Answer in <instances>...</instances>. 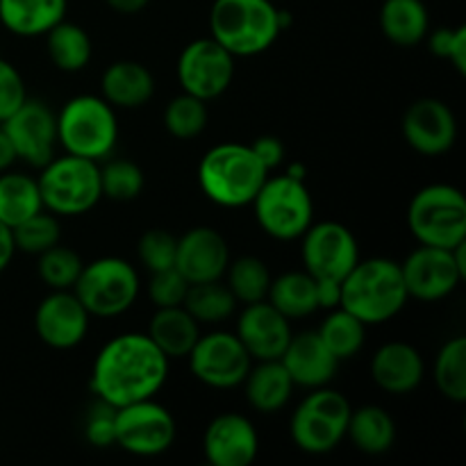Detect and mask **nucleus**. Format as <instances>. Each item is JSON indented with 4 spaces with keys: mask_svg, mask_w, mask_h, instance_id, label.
Wrapping results in <instances>:
<instances>
[{
    "mask_svg": "<svg viewBox=\"0 0 466 466\" xmlns=\"http://www.w3.org/2000/svg\"><path fill=\"white\" fill-rule=\"evenodd\" d=\"M168 378V358L146 332H123L98 350L89 385L112 408L153 399Z\"/></svg>",
    "mask_w": 466,
    "mask_h": 466,
    "instance_id": "nucleus-1",
    "label": "nucleus"
},
{
    "mask_svg": "<svg viewBox=\"0 0 466 466\" xmlns=\"http://www.w3.org/2000/svg\"><path fill=\"white\" fill-rule=\"evenodd\" d=\"M408 300L400 264L390 258L360 259L341 280L339 308L355 314L364 326L391 321Z\"/></svg>",
    "mask_w": 466,
    "mask_h": 466,
    "instance_id": "nucleus-2",
    "label": "nucleus"
},
{
    "mask_svg": "<svg viewBox=\"0 0 466 466\" xmlns=\"http://www.w3.org/2000/svg\"><path fill=\"white\" fill-rule=\"evenodd\" d=\"M267 177V167L253 148L237 141L212 146L198 162L200 191L218 208L235 209L250 205Z\"/></svg>",
    "mask_w": 466,
    "mask_h": 466,
    "instance_id": "nucleus-3",
    "label": "nucleus"
},
{
    "mask_svg": "<svg viewBox=\"0 0 466 466\" xmlns=\"http://www.w3.org/2000/svg\"><path fill=\"white\" fill-rule=\"evenodd\" d=\"M209 32L232 57H255L267 53L282 30L271 0H214Z\"/></svg>",
    "mask_w": 466,
    "mask_h": 466,
    "instance_id": "nucleus-4",
    "label": "nucleus"
},
{
    "mask_svg": "<svg viewBox=\"0 0 466 466\" xmlns=\"http://www.w3.org/2000/svg\"><path fill=\"white\" fill-rule=\"evenodd\" d=\"M57 144L68 155L94 162L112 157L118 144L116 109L94 94L66 100L57 114Z\"/></svg>",
    "mask_w": 466,
    "mask_h": 466,
    "instance_id": "nucleus-5",
    "label": "nucleus"
},
{
    "mask_svg": "<svg viewBox=\"0 0 466 466\" xmlns=\"http://www.w3.org/2000/svg\"><path fill=\"white\" fill-rule=\"evenodd\" d=\"M36 182L44 208L55 217H82L103 198L100 162L77 155L66 153L64 157L50 159L46 167H41Z\"/></svg>",
    "mask_w": 466,
    "mask_h": 466,
    "instance_id": "nucleus-6",
    "label": "nucleus"
},
{
    "mask_svg": "<svg viewBox=\"0 0 466 466\" xmlns=\"http://www.w3.org/2000/svg\"><path fill=\"white\" fill-rule=\"evenodd\" d=\"M408 228L421 246L449 248L466 241V200L453 185H428L412 196Z\"/></svg>",
    "mask_w": 466,
    "mask_h": 466,
    "instance_id": "nucleus-7",
    "label": "nucleus"
},
{
    "mask_svg": "<svg viewBox=\"0 0 466 466\" xmlns=\"http://www.w3.org/2000/svg\"><path fill=\"white\" fill-rule=\"evenodd\" d=\"M255 221L264 235L278 241H294L314 223V203L305 180L268 176L253 198Z\"/></svg>",
    "mask_w": 466,
    "mask_h": 466,
    "instance_id": "nucleus-8",
    "label": "nucleus"
},
{
    "mask_svg": "<svg viewBox=\"0 0 466 466\" xmlns=\"http://www.w3.org/2000/svg\"><path fill=\"white\" fill-rule=\"evenodd\" d=\"M350 410L341 391L328 390V385L317 387L291 414V441L308 455L332 453L346 440Z\"/></svg>",
    "mask_w": 466,
    "mask_h": 466,
    "instance_id": "nucleus-9",
    "label": "nucleus"
},
{
    "mask_svg": "<svg viewBox=\"0 0 466 466\" xmlns=\"http://www.w3.org/2000/svg\"><path fill=\"white\" fill-rule=\"evenodd\" d=\"M73 294L91 317H121L139 296V273L127 259L98 258L82 267Z\"/></svg>",
    "mask_w": 466,
    "mask_h": 466,
    "instance_id": "nucleus-10",
    "label": "nucleus"
},
{
    "mask_svg": "<svg viewBox=\"0 0 466 466\" xmlns=\"http://www.w3.org/2000/svg\"><path fill=\"white\" fill-rule=\"evenodd\" d=\"M464 253L466 241L453 250L419 244V248L412 250L400 264L410 299L435 303L453 294L466 278Z\"/></svg>",
    "mask_w": 466,
    "mask_h": 466,
    "instance_id": "nucleus-11",
    "label": "nucleus"
},
{
    "mask_svg": "<svg viewBox=\"0 0 466 466\" xmlns=\"http://www.w3.org/2000/svg\"><path fill=\"white\" fill-rule=\"evenodd\" d=\"M177 437L176 417L153 399L116 408V446L137 458L167 453Z\"/></svg>",
    "mask_w": 466,
    "mask_h": 466,
    "instance_id": "nucleus-12",
    "label": "nucleus"
},
{
    "mask_svg": "<svg viewBox=\"0 0 466 466\" xmlns=\"http://www.w3.org/2000/svg\"><path fill=\"white\" fill-rule=\"evenodd\" d=\"M187 358L196 380L212 390L239 387L253 367V358L244 349L239 337L228 330L200 335Z\"/></svg>",
    "mask_w": 466,
    "mask_h": 466,
    "instance_id": "nucleus-13",
    "label": "nucleus"
},
{
    "mask_svg": "<svg viewBox=\"0 0 466 466\" xmlns=\"http://www.w3.org/2000/svg\"><path fill=\"white\" fill-rule=\"evenodd\" d=\"M176 71L185 94L209 103L230 89L235 80V57L212 36H205L182 48Z\"/></svg>",
    "mask_w": 466,
    "mask_h": 466,
    "instance_id": "nucleus-14",
    "label": "nucleus"
},
{
    "mask_svg": "<svg viewBox=\"0 0 466 466\" xmlns=\"http://www.w3.org/2000/svg\"><path fill=\"white\" fill-rule=\"evenodd\" d=\"M305 271L317 280L341 282L360 262V244L339 221L312 223L300 237Z\"/></svg>",
    "mask_w": 466,
    "mask_h": 466,
    "instance_id": "nucleus-15",
    "label": "nucleus"
},
{
    "mask_svg": "<svg viewBox=\"0 0 466 466\" xmlns=\"http://www.w3.org/2000/svg\"><path fill=\"white\" fill-rule=\"evenodd\" d=\"M5 135L12 141L16 159L41 168L55 157L57 148V114L41 100L27 96L25 103L0 123Z\"/></svg>",
    "mask_w": 466,
    "mask_h": 466,
    "instance_id": "nucleus-16",
    "label": "nucleus"
},
{
    "mask_svg": "<svg viewBox=\"0 0 466 466\" xmlns=\"http://www.w3.org/2000/svg\"><path fill=\"white\" fill-rule=\"evenodd\" d=\"M91 314L77 300L73 289H50L36 305L35 330L48 349L71 350L85 341Z\"/></svg>",
    "mask_w": 466,
    "mask_h": 466,
    "instance_id": "nucleus-17",
    "label": "nucleus"
},
{
    "mask_svg": "<svg viewBox=\"0 0 466 466\" xmlns=\"http://www.w3.org/2000/svg\"><path fill=\"white\" fill-rule=\"evenodd\" d=\"M403 137L410 148L426 157L449 153L458 139L453 109L440 98L414 100L403 114Z\"/></svg>",
    "mask_w": 466,
    "mask_h": 466,
    "instance_id": "nucleus-18",
    "label": "nucleus"
},
{
    "mask_svg": "<svg viewBox=\"0 0 466 466\" xmlns=\"http://www.w3.org/2000/svg\"><path fill=\"white\" fill-rule=\"evenodd\" d=\"M259 453L253 421L239 412H223L208 423L203 455L212 466H250Z\"/></svg>",
    "mask_w": 466,
    "mask_h": 466,
    "instance_id": "nucleus-19",
    "label": "nucleus"
},
{
    "mask_svg": "<svg viewBox=\"0 0 466 466\" xmlns=\"http://www.w3.org/2000/svg\"><path fill=\"white\" fill-rule=\"evenodd\" d=\"M230 264V248L226 237L209 226H198L177 237L176 268L194 282L221 280Z\"/></svg>",
    "mask_w": 466,
    "mask_h": 466,
    "instance_id": "nucleus-20",
    "label": "nucleus"
},
{
    "mask_svg": "<svg viewBox=\"0 0 466 466\" xmlns=\"http://www.w3.org/2000/svg\"><path fill=\"white\" fill-rule=\"evenodd\" d=\"M235 335L258 362L264 360H280L291 339L289 319L278 312L268 300L248 303L239 314Z\"/></svg>",
    "mask_w": 466,
    "mask_h": 466,
    "instance_id": "nucleus-21",
    "label": "nucleus"
},
{
    "mask_svg": "<svg viewBox=\"0 0 466 466\" xmlns=\"http://www.w3.org/2000/svg\"><path fill=\"white\" fill-rule=\"evenodd\" d=\"M280 362L285 364L296 387L317 390L326 387L339 369V360L328 350L319 332H299L291 335Z\"/></svg>",
    "mask_w": 466,
    "mask_h": 466,
    "instance_id": "nucleus-22",
    "label": "nucleus"
},
{
    "mask_svg": "<svg viewBox=\"0 0 466 466\" xmlns=\"http://www.w3.org/2000/svg\"><path fill=\"white\" fill-rule=\"evenodd\" d=\"M426 362L421 353L408 341L382 344L371 358V378L387 394H410L421 385Z\"/></svg>",
    "mask_w": 466,
    "mask_h": 466,
    "instance_id": "nucleus-23",
    "label": "nucleus"
},
{
    "mask_svg": "<svg viewBox=\"0 0 466 466\" xmlns=\"http://www.w3.org/2000/svg\"><path fill=\"white\" fill-rule=\"evenodd\" d=\"M100 94L114 109L144 107L155 96V77L146 64L118 59L105 68L100 77Z\"/></svg>",
    "mask_w": 466,
    "mask_h": 466,
    "instance_id": "nucleus-24",
    "label": "nucleus"
},
{
    "mask_svg": "<svg viewBox=\"0 0 466 466\" xmlns=\"http://www.w3.org/2000/svg\"><path fill=\"white\" fill-rule=\"evenodd\" d=\"M241 385H244L250 408L262 414L280 412L296 390L294 380L280 360H264L258 367H250Z\"/></svg>",
    "mask_w": 466,
    "mask_h": 466,
    "instance_id": "nucleus-25",
    "label": "nucleus"
},
{
    "mask_svg": "<svg viewBox=\"0 0 466 466\" xmlns=\"http://www.w3.org/2000/svg\"><path fill=\"white\" fill-rule=\"evenodd\" d=\"M68 0H0V23L16 36H44L66 18Z\"/></svg>",
    "mask_w": 466,
    "mask_h": 466,
    "instance_id": "nucleus-26",
    "label": "nucleus"
},
{
    "mask_svg": "<svg viewBox=\"0 0 466 466\" xmlns=\"http://www.w3.org/2000/svg\"><path fill=\"white\" fill-rule=\"evenodd\" d=\"M200 323L187 312L182 305L176 308H157L150 317L148 332L153 344L167 355L168 360L187 358L200 337Z\"/></svg>",
    "mask_w": 466,
    "mask_h": 466,
    "instance_id": "nucleus-27",
    "label": "nucleus"
},
{
    "mask_svg": "<svg viewBox=\"0 0 466 466\" xmlns=\"http://www.w3.org/2000/svg\"><path fill=\"white\" fill-rule=\"evenodd\" d=\"M346 437L362 453L385 455L394 449L396 423L380 405H362L358 410H350Z\"/></svg>",
    "mask_w": 466,
    "mask_h": 466,
    "instance_id": "nucleus-28",
    "label": "nucleus"
},
{
    "mask_svg": "<svg viewBox=\"0 0 466 466\" xmlns=\"http://www.w3.org/2000/svg\"><path fill=\"white\" fill-rule=\"evenodd\" d=\"M380 30L391 44L417 46L431 30V16L423 0H385L380 7Z\"/></svg>",
    "mask_w": 466,
    "mask_h": 466,
    "instance_id": "nucleus-29",
    "label": "nucleus"
},
{
    "mask_svg": "<svg viewBox=\"0 0 466 466\" xmlns=\"http://www.w3.org/2000/svg\"><path fill=\"white\" fill-rule=\"evenodd\" d=\"M46 50H48V57L59 71L64 73H77L82 68H86V64L91 62V53H94V46H91L89 32L82 25L71 21H59L57 25L50 27L46 32Z\"/></svg>",
    "mask_w": 466,
    "mask_h": 466,
    "instance_id": "nucleus-30",
    "label": "nucleus"
},
{
    "mask_svg": "<svg viewBox=\"0 0 466 466\" xmlns=\"http://www.w3.org/2000/svg\"><path fill=\"white\" fill-rule=\"evenodd\" d=\"M267 300L289 321L309 317L319 309L317 285L308 271H287L273 278Z\"/></svg>",
    "mask_w": 466,
    "mask_h": 466,
    "instance_id": "nucleus-31",
    "label": "nucleus"
},
{
    "mask_svg": "<svg viewBox=\"0 0 466 466\" xmlns=\"http://www.w3.org/2000/svg\"><path fill=\"white\" fill-rule=\"evenodd\" d=\"M41 209L44 200L36 177L16 171L0 173V223L14 228Z\"/></svg>",
    "mask_w": 466,
    "mask_h": 466,
    "instance_id": "nucleus-32",
    "label": "nucleus"
},
{
    "mask_svg": "<svg viewBox=\"0 0 466 466\" xmlns=\"http://www.w3.org/2000/svg\"><path fill=\"white\" fill-rule=\"evenodd\" d=\"M317 332L339 362L358 355L367 339V326L344 308H332Z\"/></svg>",
    "mask_w": 466,
    "mask_h": 466,
    "instance_id": "nucleus-33",
    "label": "nucleus"
},
{
    "mask_svg": "<svg viewBox=\"0 0 466 466\" xmlns=\"http://www.w3.org/2000/svg\"><path fill=\"white\" fill-rule=\"evenodd\" d=\"M182 308L191 314L198 323H223L232 317L237 300L226 282L209 280L194 282L187 289Z\"/></svg>",
    "mask_w": 466,
    "mask_h": 466,
    "instance_id": "nucleus-34",
    "label": "nucleus"
},
{
    "mask_svg": "<svg viewBox=\"0 0 466 466\" xmlns=\"http://www.w3.org/2000/svg\"><path fill=\"white\" fill-rule=\"evenodd\" d=\"M223 276H226V285L232 291L237 303L244 305L267 300L268 287H271L273 280L267 262L255 258V255H244V258L230 262Z\"/></svg>",
    "mask_w": 466,
    "mask_h": 466,
    "instance_id": "nucleus-35",
    "label": "nucleus"
},
{
    "mask_svg": "<svg viewBox=\"0 0 466 466\" xmlns=\"http://www.w3.org/2000/svg\"><path fill=\"white\" fill-rule=\"evenodd\" d=\"M435 385L444 399L453 403L466 400V339L446 341L435 358Z\"/></svg>",
    "mask_w": 466,
    "mask_h": 466,
    "instance_id": "nucleus-36",
    "label": "nucleus"
},
{
    "mask_svg": "<svg viewBox=\"0 0 466 466\" xmlns=\"http://www.w3.org/2000/svg\"><path fill=\"white\" fill-rule=\"evenodd\" d=\"M208 103L196 98V96L185 94V91L168 100L167 109H164V127L176 139H194L208 127Z\"/></svg>",
    "mask_w": 466,
    "mask_h": 466,
    "instance_id": "nucleus-37",
    "label": "nucleus"
},
{
    "mask_svg": "<svg viewBox=\"0 0 466 466\" xmlns=\"http://www.w3.org/2000/svg\"><path fill=\"white\" fill-rule=\"evenodd\" d=\"M144 171L132 159H109L100 167V187L103 196L118 203L139 198L144 191Z\"/></svg>",
    "mask_w": 466,
    "mask_h": 466,
    "instance_id": "nucleus-38",
    "label": "nucleus"
},
{
    "mask_svg": "<svg viewBox=\"0 0 466 466\" xmlns=\"http://www.w3.org/2000/svg\"><path fill=\"white\" fill-rule=\"evenodd\" d=\"M82 267H85V262H82L76 250L68 248V246L55 244L44 253H39L36 271H39L41 282L48 289H73L76 280L80 278Z\"/></svg>",
    "mask_w": 466,
    "mask_h": 466,
    "instance_id": "nucleus-39",
    "label": "nucleus"
},
{
    "mask_svg": "<svg viewBox=\"0 0 466 466\" xmlns=\"http://www.w3.org/2000/svg\"><path fill=\"white\" fill-rule=\"evenodd\" d=\"M12 237L16 250L27 255H39L44 253V250H48L50 246L59 244L62 230H59L57 217L44 208L41 212L32 214L30 218H25V221H21L18 226H14Z\"/></svg>",
    "mask_w": 466,
    "mask_h": 466,
    "instance_id": "nucleus-40",
    "label": "nucleus"
},
{
    "mask_svg": "<svg viewBox=\"0 0 466 466\" xmlns=\"http://www.w3.org/2000/svg\"><path fill=\"white\" fill-rule=\"evenodd\" d=\"M176 250L177 237L164 228H150L139 237L137 244V255L139 262L148 268L150 273L164 271V268L176 267Z\"/></svg>",
    "mask_w": 466,
    "mask_h": 466,
    "instance_id": "nucleus-41",
    "label": "nucleus"
},
{
    "mask_svg": "<svg viewBox=\"0 0 466 466\" xmlns=\"http://www.w3.org/2000/svg\"><path fill=\"white\" fill-rule=\"evenodd\" d=\"M187 289H189V282L176 267L150 273L148 299L155 308H176V305H182Z\"/></svg>",
    "mask_w": 466,
    "mask_h": 466,
    "instance_id": "nucleus-42",
    "label": "nucleus"
},
{
    "mask_svg": "<svg viewBox=\"0 0 466 466\" xmlns=\"http://www.w3.org/2000/svg\"><path fill=\"white\" fill-rule=\"evenodd\" d=\"M85 437L91 446H96V449L116 446V408L98 400V403L91 408V412L86 414Z\"/></svg>",
    "mask_w": 466,
    "mask_h": 466,
    "instance_id": "nucleus-43",
    "label": "nucleus"
},
{
    "mask_svg": "<svg viewBox=\"0 0 466 466\" xmlns=\"http://www.w3.org/2000/svg\"><path fill=\"white\" fill-rule=\"evenodd\" d=\"M27 98L25 80L12 62L0 57V123L7 121Z\"/></svg>",
    "mask_w": 466,
    "mask_h": 466,
    "instance_id": "nucleus-44",
    "label": "nucleus"
},
{
    "mask_svg": "<svg viewBox=\"0 0 466 466\" xmlns=\"http://www.w3.org/2000/svg\"><path fill=\"white\" fill-rule=\"evenodd\" d=\"M250 148H253V153L258 155L259 162L267 167V171H271V168H278L282 162H285V144H282L278 137L273 135H262L258 137V139L250 144Z\"/></svg>",
    "mask_w": 466,
    "mask_h": 466,
    "instance_id": "nucleus-45",
    "label": "nucleus"
},
{
    "mask_svg": "<svg viewBox=\"0 0 466 466\" xmlns=\"http://www.w3.org/2000/svg\"><path fill=\"white\" fill-rule=\"evenodd\" d=\"M314 285H317L319 309L339 308L341 282H337V280H317V278H314Z\"/></svg>",
    "mask_w": 466,
    "mask_h": 466,
    "instance_id": "nucleus-46",
    "label": "nucleus"
},
{
    "mask_svg": "<svg viewBox=\"0 0 466 466\" xmlns=\"http://www.w3.org/2000/svg\"><path fill=\"white\" fill-rule=\"evenodd\" d=\"M446 59L453 64V68L460 73V76H464L466 73V27L464 25L455 27L453 44H451L449 57Z\"/></svg>",
    "mask_w": 466,
    "mask_h": 466,
    "instance_id": "nucleus-47",
    "label": "nucleus"
},
{
    "mask_svg": "<svg viewBox=\"0 0 466 466\" xmlns=\"http://www.w3.org/2000/svg\"><path fill=\"white\" fill-rule=\"evenodd\" d=\"M453 36H455V27H437V30L431 35V39H428L431 53L435 55V57H440V59L449 57L451 44H453Z\"/></svg>",
    "mask_w": 466,
    "mask_h": 466,
    "instance_id": "nucleus-48",
    "label": "nucleus"
},
{
    "mask_svg": "<svg viewBox=\"0 0 466 466\" xmlns=\"http://www.w3.org/2000/svg\"><path fill=\"white\" fill-rule=\"evenodd\" d=\"M14 255H16V246H14L12 228H7L5 223H0V273L12 264Z\"/></svg>",
    "mask_w": 466,
    "mask_h": 466,
    "instance_id": "nucleus-49",
    "label": "nucleus"
},
{
    "mask_svg": "<svg viewBox=\"0 0 466 466\" xmlns=\"http://www.w3.org/2000/svg\"><path fill=\"white\" fill-rule=\"evenodd\" d=\"M148 3L150 0H105V5H107L109 9H114V12L118 14H126V16L144 12V9L148 7Z\"/></svg>",
    "mask_w": 466,
    "mask_h": 466,
    "instance_id": "nucleus-50",
    "label": "nucleus"
},
{
    "mask_svg": "<svg viewBox=\"0 0 466 466\" xmlns=\"http://www.w3.org/2000/svg\"><path fill=\"white\" fill-rule=\"evenodd\" d=\"M14 162H16V153H14L12 141H9V137L5 135L3 126H0V173L9 171Z\"/></svg>",
    "mask_w": 466,
    "mask_h": 466,
    "instance_id": "nucleus-51",
    "label": "nucleus"
},
{
    "mask_svg": "<svg viewBox=\"0 0 466 466\" xmlns=\"http://www.w3.org/2000/svg\"><path fill=\"white\" fill-rule=\"evenodd\" d=\"M287 176L296 177V180H305V176H308V168H305L303 162H291L289 167H287Z\"/></svg>",
    "mask_w": 466,
    "mask_h": 466,
    "instance_id": "nucleus-52",
    "label": "nucleus"
}]
</instances>
